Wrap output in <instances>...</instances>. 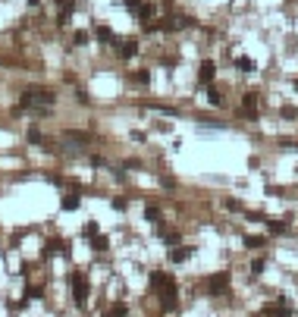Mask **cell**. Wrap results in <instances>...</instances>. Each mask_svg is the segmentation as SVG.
Here are the masks:
<instances>
[{"mask_svg": "<svg viewBox=\"0 0 298 317\" xmlns=\"http://www.w3.org/2000/svg\"><path fill=\"white\" fill-rule=\"evenodd\" d=\"M57 97H54V91H44V88H29L22 95V107H50V104H54Z\"/></svg>", "mask_w": 298, "mask_h": 317, "instance_id": "obj_1", "label": "cell"}, {"mask_svg": "<svg viewBox=\"0 0 298 317\" xmlns=\"http://www.w3.org/2000/svg\"><path fill=\"white\" fill-rule=\"evenodd\" d=\"M69 286H72V295H76V305L85 308V301H88V280H85L82 270H72L69 273Z\"/></svg>", "mask_w": 298, "mask_h": 317, "instance_id": "obj_2", "label": "cell"}, {"mask_svg": "<svg viewBox=\"0 0 298 317\" xmlns=\"http://www.w3.org/2000/svg\"><path fill=\"white\" fill-rule=\"evenodd\" d=\"M229 286V270H220V273H214L207 280V292L210 295H223V289Z\"/></svg>", "mask_w": 298, "mask_h": 317, "instance_id": "obj_3", "label": "cell"}, {"mask_svg": "<svg viewBox=\"0 0 298 317\" xmlns=\"http://www.w3.org/2000/svg\"><path fill=\"white\" fill-rule=\"evenodd\" d=\"M179 305V292H176V283L167 289H160V308L163 311H173V308Z\"/></svg>", "mask_w": 298, "mask_h": 317, "instance_id": "obj_4", "label": "cell"}, {"mask_svg": "<svg viewBox=\"0 0 298 317\" xmlns=\"http://www.w3.org/2000/svg\"><path fill=\"white\" fill-rule=\"evenodd\" d=\"M76 10V0H57V25H66Z\"/></svg>", "mask_w": 298, "mask_h": 317, "instance_id": "obj_5", "label": "cell"}, {"mask_svg": "<svg viewBox=\"0 0 298 317\" xmlns=\"http://www.w3.org/2000/svg\"><path fill=\"white\" fill-rule=\"evenodd\" d=\"M289 311H292V308H289V301H286V299H276V305H267V308H264V317H289Z\"/></svg>", "mask_w": 298, "mask_h": 317, "instance_id": "obj_6", "label": "cell"}, {"mask_svg": "<svg viewBox=\"0 0 298 317\" xmlns=\"http://www.w3.org/2000/svg\"><path fill=\"white\" fill-rule=\"evenodd\" d=\"M242 107H245V116H248V120H257V95L254 91H245L242 95Z\"/></svg>", "mask_w": 298, "mask_h": 317, "instance_id": "obj_7", "label": "cell"}, {"mask_svg": "<svg viewBox=\"0 0 298 317\" xmlns=\"http://www.w3.org/2000/svg\"><path fill=\"white\" fill-rule=\"evenodd\" d=\"M191 254H195V248H188V245H173V248H170V261H173V264L188 261Z\"/></svg>", "mask_w": 298, "mask_h": 317, "instance_id": "obj_8", "label": "cell"}, {"mask_svg": "<svg viewBox=\"0 0 298 317\" xmlns=\"http://www.w3.org/2000/svg\"><path fill=\"white\" fill-rule=\"evenodd\" d=\"M116 54H119V57H125V60H132V57L138 54V41H132V38L119 41V44H116Z\"/></svg>", "mask_w": 298, "mask_h": 317, "instance_id": "obj_9", "label": "cell"}, {"mask_svg": "<svg viewBox=\"0 0 298 317\" xmlns=\"http://www.w3.org/2000/svg\"><path fill=\"white\" fill-rule=\"evenodd\" d=\"M214 76H217V63L214 60H204L201 69H198V79H201L204 85H210V82H214Z\"/></svg>", "mask_w": 298, "mask_h": 317, "instance_id": "obj_10", "label": "cell"}, {"mask_svg": "<svg viewBox=\"0 0 298 317\" xmlns=\"http://www.w3.org/2000/svg\"><path fill=\"white\" fill-rule=\"evenodd\" d=\"M151 289H167V286H173V276H167V273H160V270H154V273H151Z\"/></svg>", "mask_w": 298, "mask_h": 317, "instance_id": "obj_11", "label": "cell"}, {"mask_svg": "<svg viewBox=\"0 0 298 317\" xmlns=\"http://www.w3.org/2000/svg\"><path fill=\"white\" fill-rule=\"evenodd\" d=\"M235 69H238V72H254L257 63L251 60V57H238V60H235Z\"/></svg>", "mask_w": 298, "mask_h": 317, "instance_id": "obj_12", "label": "cell"}, {"mask_svg": "<svg viewBox=\"0 0 298 317\" xmlns=\"http://www.w3.org/2000/svg\"><path fill=\"white\" fill-rule=\"evenodd\" d=\"M78 204H82V198H78V195H63V201H60V207H63V210H76Z\"/></svg>", "mask_w": 298, "mask_h": 317, "instance_id": "obj_13", "label": "cell"}, {"mask_svg": "<svg viewBox=\"0 0 298 317\" xmlns=\"http://www.w3.org/2000/svg\"><path fill=\"white\" fill-rule=\"evenodd\" d=\"M107 245H110V239H107V236H101V233L91 239V248H94V252H107Z\"/></svg>", "mask_w": 298, "mask_h": 317, "instance_id": "obj_14", "label": "cell"}, {"mask_svg": "<svg viewBox=\"0 0 298 317\" xmlns=\"http://www.w3.org/2000/svg\"><path fill=\"white\" fill-rule=\"evenodd\" d=\"M97 41H101V44H110V41H113V32H110L107 25H97Z\"/></svg>", "mask_w": 298, "mask_h": 317, "instance_id": "obj_15", "label": "cell"}, {"mask_svg": "<svg viewBox=\"0 0 298 317\" xmlns=\"http://www.w3.org/2000/svg\"><path fill=\"white\" fill-rule=\"evenodd\" d=\"M125 314H129V308H125V305H123V301H116V305H113V308H110V311H107V314H104V317H125Z\"/></svg>", "mask_w": 298, "mask_h": 317, "instance_id": "obj_16", "label": "cell"}, {"mask_svg": "<svg viewBox=\"0 0 298 317\" xmlns=\"http://www.w3.org/2000/svg\"><path fill=\"white\" fill-rule=\"evenodd\" d=\"M72 44H76V48H85V44H88V32H82V29H78L76 35H72Z\"/></svg>", "mask_w": 298, "mask_h": 317, "instance_id": "obj_17", "label": "cell"}, {"mask_svg": "<svg viewBox=\"0 0 298 317\" xmlns=\"http://www.w3.org/2000/svg\"><path fill=\"white\" fill-rule=\"evenodd\" d=\"M242 242H245V248H261V245H264V239H261V236H245Z\"/></svg>", "mask_w": 298, "mask_h": 317, "instance_id": "obj_18", "label": "cell"}, {"mask_svg": "<svg viewBox=\"0 0 298 317\" xmlns=\"http://www.w3.org/2000/svg\"><path fill=\"white\" fill-rule=\"evenodd\" d=\"M144 217H148L151 223H160V210H157L154 204H151V207H144Z\"/></svg>", "mask_w": 298, "mask_h": 317, "instance_id": "obj_19", "label": "cell"}, {"mask_svg": "<svg viewBox=\"0 0 298 317\" xmlns=\"http://www.w3.org/2000/svg\"><path fill=\"white\" fill-rule=\"evenodd\" d=\"M207 101L214 104V107H220V104H223V95H220L217 88H210V91H207Z\"/></svg>", "mask_w": 298, "mask_h": 317, "instance_id": "obj_20", "label": "cell"}, {"mask_svg": "<svg viewBox=\"0 0 298 317\" xmlns=\"http://www.w3.org/2000/svg\"><path fill=\"white\" fill-rule=\"evenodd\" d=\"M29 142H31V144H41V129H38V126L29 129Z\"/></svg>", "mask_w": 298, "mask_h": 317, "instance_id": "obj_21", "label": "cell"}, {"mask_svg": "<svg viewBox=\"0 0 298 317\" xmlns=\"http://www.w3.org/2000/svg\"><path fill=\"white\" fill-rule=\"evenodd\" d=\"M264 267H267V264H264V257H257V261L251 264V273H254V276H261V273H264Z\"/></svg>", "mask_w": 298, "mask_h": 317, "instance_id": "obj_22", "label": "cell"}, {"mask_svg": "<svg viewBox=\"0 0 298 317\" xmlns=\"http://www.w3.org/2000/svg\"><path fill=\"white\" fill-rule=\"evenodd\" d=\"M57 252H63V245H60V242H50V245L44 248V257H47V254H57Z\"/></svg>", "mask_w": 298, "mask_h": 317, "instance_id": "obj_23", "label": "cell"}, {"mask_svg": "<svg viewBox=\"0 0 298 317\" xmlns=\"http://www.w3.org/2000/svg\"><path fill=\"white\" fill-rule=\"evenodd\" d=\"M123 3H125V6H129V10H132V13H138V10H141V0H123Z\"/></svg>", "mask_w": 298, "mask_h": 317, "instance_id": "obj_24", "label": "cell"}, {"mask_svg": "<svg viewBox=\"0 0 298 317\" xmlns=\"http://www.w3.org/2000/svg\"><path fill=\"white\" fill-rule=\"evenodd\" d=\"M85 236H91V239H94V236H97V223H85Z\"/></svg>", "mask_w": 298, "mask_h": 317, "instance_id": "obj_25", "label": "cell"}, {"mask_svg": "<svg viewBox=\"0 0 298 317\" xmlns=\"http://www.w3.org/2000/svg\"><path fill=\"white\" fill-rule=\"evenodd\" d=\"M132 79H135V82H148V72H144V69H138V72H135Z\"/></svg>", "mask_w": 298, "mask_h": 317, "instance_id": "obj_26", "label": "cell"}, {"mask_svg": "<svg viewBox=\"0 0 298 317\" xmlns=\"http://www.w3.org/2000/svg\"><path fill=\"white\" fill-rule=\"evenodd\" d=\"M29 299H41V289H38V286H29Z\"/></svg>", "mask_w": 298, "mask_h": 317, "instance_id": "obj_27", "label": "cell"}, {"mask_svg": "<svg viewBox=\"0 0 298 317\" xmlns=\"http://www.w3.org/2000/svg\"><path fill=\"white\" fill-rule=\"evenodd\" d=\"M113 207L116 210H125V198H113Z\"/></svg>", "mask_w": 298, "mask_h": 317, "instance_id": "obj_28", "label": "cell"}, {"mask_svg": "<svg viewBox=\"0 0 298 317\" xmlns=\"http://www.w3.org/2000/svg\"><path fill=\"white\" fill-rule=\"evenodd\" d=\"M295 91H298V79H295Z\"/></svg>", "mask_w": 298, "mask_h": 317, "instance_id": "obj_29", "label": "cell"}]
</instances>
